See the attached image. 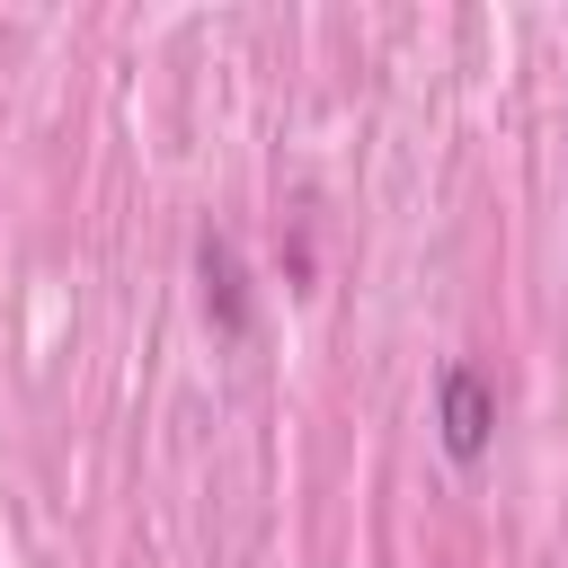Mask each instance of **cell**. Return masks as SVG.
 Segmentation results:
<instances>
[{
	"label": "cell",
	"mask_w": 568,
	"mask_h": 568,
	"mask_svg": "<svg viewBox=\"0 0 568 568\" xmlns=\"http://www.w3.org/2000/svg\"><path fill=\"white\" fill-rule=\"evenodd\" d=\"M195 275H204V311H213V328L240 337V328H248V275H240V248H231L222 231L195 240Z\"/></svg>",
	"instance_id": "7a4b0ae2"
},
{
	"label": "cell",
	"mask_w": 568,
	"mask_h": 568,
	"mask_svg": "<svg viewBox=\"0 0 568 568\" xmlns=\"http://www.w3.org/2000/svg\"><path fill=\"white\" fill-rule=\"evenodd\" d=\"M435 444H444L453 470H479L488 444H497V390H488V373L470 355H453L435 373Z\"/></svg>",
	"instance_id": "6da1fadb"
}]
</instances>
